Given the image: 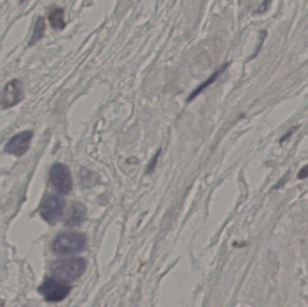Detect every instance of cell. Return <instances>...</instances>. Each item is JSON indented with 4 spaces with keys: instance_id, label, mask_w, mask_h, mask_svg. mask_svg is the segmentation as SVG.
<instances>
[{
    "instance_id": "cell-14",
    "label": "cell",
    "mask_w": 308,
    "mask_h": 307,
    "mask_svg": "<svg viewBox=\"0 0 308 307\" xmlns=\"http://www.w3.org/2000/svg\"><path fill=\"white\" fill-rule=\"evenodd\" d=\"M24 1H25V0H20L21 3H22V2H24Z\"/></svg>"
},
{
    "instance_id": "cell-5",
    "label": "cell",
    "mask_w": 308,
    "mask_h": 307,
    "mask_svg": "<svg viewBox=\"0 0 308 307\" xmlns=\"http://www.w3.org/2000/svg\"><path fill=\"white\" fill-rule=\"evenodd\" d=\"M65 201L57 195H49L41 204V217L48 223H54L61 217Z\"/></svg>"
},
{
    "instance_id": "cell-1",
    "label": "cell",
    "mask_w": 308,
    "mask_h": 307,
    "mask_svg": "<svg viewBox=\"0 0 308 307\" xmlns=\"http://www.w3.org/2000/svg\"><path fill=\"white\" fill-rule=\"evenodd\" d=\"M87 268V262L81 258L66 259L53 262L51 270L52 275L64 282H73L81 277Z\"/></svg>"
},
{
    "instance_id": "cell-7",
    "label": "cell",
    "mask_w": 308,
    "mask_h": 307,
    "mask_svg": "<svg viewBox=\"0 0 308 307\" xmlns=\"http://www.w3.org/2000/svg\"><path fill=\"white\" fill-rule=\"evenodd\" d=\"M33 138V132L24 131L15 134L11 138L5 145V151L15 156H22L28 151L31 140Z\"/></svg>"
},
{
    "instance_id": "cell-12",
    "label": "cell",
    "mask_w": 308,
    "mask_h": 307,
    "mask_svg": "<svg viewBox=\"0 0 308 307\" xmlns=\"http://www.w3.org/2000/svg\"><path fill=\"white\" fill-rule=\"evenodd\" d=\"M271 1H272V0H264L263 4L261 5V6L259 7V9H258L255 13H256V14H263V13H264L265 11L268 9L269 5L271 4Z\"/></svg>"
},
{
    "instance_id": "cell-11",
    "label": "cell",
    "mask_w": 308,
    "mask_h": 307,
    "mask_svg": "<svg viewBox=\"0 0 308 307\" xmlns=\"http://www.w3.org/2000/svg\"><path fill=\"white\" fill-rule=\"evenodd\" d=\"M45 22H44V17H41V16L38 17L34 27L33 35L29 42V45L33 46L36 44V43H38L44 37V33H45Z\"/></svg>"
},
{
    "instance_id": "cell-6",
    "label": "cell",
    "mask_w": 308,
    "mask_h": 307,
    "mask_svg": "<svg viewBox=\"0 0 308 307\" xmlns=\"http://www.w3.org/2000/svg\"><path fill=\"white\" fill-rule=\"evenodd\" d=\"M24 98L23 83L19 80H12L0 92V107L7 109L16 106Z\"/></svg>"
},
{
    "instance_id": "cell-10",
    "label": "cell",
    "mask_w": 308,
    "mask_h": 307,
    "mask_svg": "<svg viewBox=\"0 0 308 307\" xmlns=\"http://www.w3.org/2000/svg\"><path fill=\"white\" fill-rule=\"evenodd\" d=\"M48 19L54 30H62L66 26L64 20V9L54 6L48 13Z\"/></svg>"
},
{
    "instance_id": "cell-8",
    "label": "cell",
    "mask_w": 308,
    "mask_h": 307,
    "mask_svg": "<svg viewBox=\"0 0 308 307\" xmlns=\"http://www.w3.org/2000/svg\"><path fill=\"white\" fill-rule=\"evenodd\" d=\"M86 207L81 203H75L71 207L69 216L65 220L67 226L74 227L81 225L86 218Z\"/></svg>"
},
{
    "instance_id": "cell-2",
    "label": "cell",
    "mask_w": 308,
    "mask_h": 307,
    "mask_svg": "<svg viewBox=\"0 0 308 307\" xmlns=\"http://www.w3.org/2000/svg\"><path fill=\"white\" fill-rule=\"evenodd\" d=\"M87 237L80 232H64L56 237L52 251L61 256L73 255L82 252L87 246Z\"/></svg>"
},
{
    "instance_id": "cell-3",
    "label": "cell",
    "mask_w": 308,
    "mask_h": 307,
    "mask_svg": "<svg viewBox=\"0 0 308 307\" xmlns=\"http://www.w3.org/2000/svg\"><path fill=\"white\" fill-rule=\"evenodd\" d=\"M38 291L48 302H61L71 293V287L58 278L48 277L41 285Z\"/></svg>"
},
{
    "instance_id": "cell-9",
    "label": "cell",
    "mask_w": 308,
    "mask_h": 307,
    "mask_svg": "<svg viewBox=\"0 0 308 307\" xmlns=\"http://www.w3.org/2000/svg\"><path fill=\"white\" fill-rule=\"evenodd\" d=\"M228 65H229V63L223 64L222 67H220L218 70L215 71L212 75L210 76V77L207 79V81H205V82H203L200 86L197 87V88L193 91L192 93L187 97V101L193 100V99H194L195 97H197L202 91L205 90V89L207 88L210 85H212L213 83H215L216 81H218V79L223 74V72L226 71Z\"/></svg>"
},
{
    "instance_id": "cell-13",
    "label": "cell",
    "mask_w": 308,
    "mask_h": 307,
    "mask_svg": "<svg viewBox=\"0 0 308 307\" xmlns=\"http://www.w3.org/2000/svg\"><path fill=\"white\" fill-rule=\"evenodd\" d=\"M308 176V165L304 167L303 169H301V171L298 173V178H306Z\"/></svg>"
},
{
    "instance_id": "cell-4",
    "label": "cell",
    "mask_w": 308,
    "mask_h": 307,
    "mask_svg": "<svg viewBox=\"0 0 308 307\" xmlns=\"http://www.w3.org/2000/svg\"><path fill=\"white\" fill-rule=\"evenodd\" d=\"M50 181L57 191L65 195L71 191L73 186L69 168L61 163H56L51 167Z\"/></svg>"
}]
</instances>
